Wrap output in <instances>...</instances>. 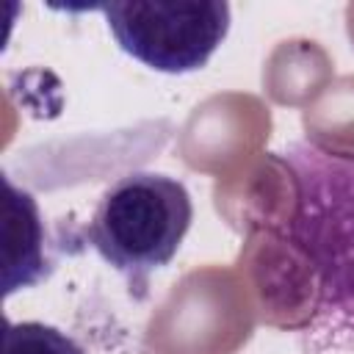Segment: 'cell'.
Returning <instances> with one entry per match:
<instances>
[{"instance_id":"obj_1","label":"cell","mask_w":354,"mask_h":354,"mask_svg":"<svg viewBox=\"0 0 354 354\" xmlns=\"http://www.w3.org/2000/svg\"><path fill=\"white\" fill-rule=\"evenodd\" d=\"M274 160L290 174L288 241L313 271L324 332L354 337V155L293 141Z\"/></svg>"},{"instance_id":"obj_2","label":"cell","mask_w":354,"mask_h":354,"mask_svg":"<svg viewBox=\"0 0 354 354\" xmlns=\"http://www.w3.org/2000/svg\"><path fill=\"white\" fill-rule=\"evenodd\" d=\"M191 218L194 205L183 180L130 171L102 194L83 238L127 279L136 296H144L149 277L177 254Z\"/></svg>"},{"instance_id":"obj_3","label":"cell","mask_w":354,"mask_h":354,"mask_svg":"<svg viewBox=\"0 0 354 354\" xmlns=\"http://www.w3.org/2000/svg\"><path fill=\"white\" fill-rule=\"evenodd\" d=\"M100 11L127 55L166 75L202 69L230 33V6L221 0H133Z\"/></svg>"},{"instance_id":"obj_4","label":"cell","mask_w":354,"mask_h":354,"mask_svg":"<svg viewBox=\"0 0 354 354\" xmlns=\"http://www.w3.org/2000/svg\"><path fill=\"white\" fill-rule=\"evenodd\" d=\"M3 293L36 288L58 266L61 246L50 238L44 213L30 191L3 174Z\"/></svg>"},{"instance_id":"obj_5","label":"cell","mask_w":354,"mask_h":354,"mask_svg":"<svg viewBox=\"0 0 354 354\" xmlns=\"http://www.w3.org/2000/svg\"><path fill=\"white\" fill-rule=\"evenodd\" d=\"M3 354H83L80 343L41 321H8Z\"/></svg>"}]
</instances>
